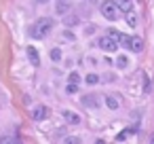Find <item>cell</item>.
I'll return each mask as SVG.
<instances>
[{"label":"cell","mask_w":154,"mask_h":144,"mask_svg":"<svg viewBox=\"0 0 154 144\" xmlns=\"http://www.w3.org/2000/svg\"><path fill=\"white\" fill-rule=\"evenodd\" d=\"M0 142H2V144H13V142H19V138H15V136H5V138H0Z\"/></svg>","instance_id":"cell-15"},{"label":"cell","mask_w":154,"mask_h":144,"mask_svg":"<svg viewBox=\"0 0 154 144\" xmlns=\"http://www.w3.org/2000/svg\"><path fill=\"white\" fill-rule=\"evenodd\" d=\"M66 91H68V93H78V83H70Z\"/></svg>","instance_id":"cell-19"},{"label":"cell","mask_w":154,"mask_h":144,"mask_svg":"<svg viewBox=\"0 0 154 144\" xmlns=\"http://www.w3.org/2000/svg\"><path fill=\"white\" fill-rule=\"evenodd\" d=\"M63 121L70 125H80V114H76L72 110H63Z\"/></svg>","instance_id":"cell-6"},{"label":"cell","mask_w":154,"mask_h":144,"mask_svg":"<svg viewBox=\"0 0 154 144\" xmlns=\"http://www.w3.org/2000/svg\"><path fill=\"white\" fill-rule=\"evenodd\" d=\"M133 133H135V127H127V129H122V131L116 136V140H118V142H122V140H127V138H129V136H133Z\"/></svg>","instance_id":"cell-11"},{"label":"cell","mask_w":154,"mask_h":144,"mask_svg":"<svg viewBox=\"0 0 154 144\" xmlns=\"http://www.w3.org/2000/svg\"><path fill=\"white\" fill-rule=\"evenodd\" d=\"M129 49H131L133 53H141V51H143V40H141L139 36H131V43H129Z\"/></svg>","instance_id":"cell-5"},{"label":"cell","mask_w":154,"mask_h":144,"mask_svg":"<svg viewBox=\"0 0 154 144\" xmlns=\"http://www.w3.org/2000/svg\"><path fill=\"white\" fill-rule=\"evenodd\" d=\"M68 81H70V83H80V74H78V72H70Z\"/></svg>","instance_id":"cell-18"},{"label":"cell","mask_w":154,"mask_h":144,"mask_svg":"<svg viewBox=\"0 0 154 144\" xmlns=\"http://www.w3.org/2000/svg\"><path fill=\"white\" fill-rule=\"evenodd\" d=\"M106 106H108L110 110H118V106H120V102L116 100V95H108V98H106Z\"/></svg>","instance_id":"cell-10"},{"label":"cell","mask_w":154,"mask_h":144,"mask_svg":"<svg viewBox=\"0 0 154 144\" xmlns=\"http://www.w3.org/2000/svg\"><path fill=\"white\" fill-rule=\"evenodd\" d=\"M28 59L32 66H40V55H38L36 47H28Z\"/></svg>","instance_id":"cell-7"},{"label":"cell","mask_w":154,"mask_h":144,"mask_svg":"<svg viewBox=\"0 0 154 144\" xmlns=\"http://www.w3.org/2000/svg\"><path fill=\"white\" fill-rule=\"evenodd\" d=\"M36 2H40V5H47V2H49V0H36Z\"/></svg>","instance_id":"cell-23"},{"label":"cell","mask_w":154,"mask_h":144,"mask_svg":"<svg viewBox=\"0 0 154 144\" xmlns=\"http://www.w3.org/2000/svg\"><path fill=\"white\" fill-rule=\"evenodd\" d=\"M85 81H87L89 85H97V83H99V76H97V74H87Z\"/></svg>","instance_id":"cell-16"},{"label":"cell","mask_w":154,"mask_h":144,"mask_svg":"<svg viewBox=\"0 0 154 144\" xmlns=\"http://www.w3.org/2000/svg\"><path fill=\"white\" fill-rule=\"evenodd\" d=\"M120 13H122V9L114 2V0H106V2H101V15H103L108 21L120 19Z\"/></svg>","instance_id":"cell-2"},{"label":"cell","mask_w":154,"mask_h":144,"mask_svg":"<svg viewBox=\"0 0 154 144\" xmlns=\"http://www.w3.org/2000/svg\"><path fill=\"white\" fill-rule=\"evenodd\" d=\"M53 26H55L53 17H40V19L32 26L30 36H32V38H36V40H40V38H45V36H49V34H51Z\"/></svg>","instance_id":"cell-1"},{"label":"cell","mask_w":154,"mask_h":144,"mask_svg":"<svg viewBox=\"0 0 154 144\" xmlns=\"http://www.w3.org/2000/svg\"><path fill=\"white\" fill-rule=\"evenodd\" d=\"M82 104L85 106H91V108H97L99 106V100H97V95H85L82 98Z\"/></svg>","instance_id":"cell-9"},{"label":"cell","mask_w":154,"mask_h":144,"mask_svg":"<svg viewBox=\"0 0 154 144\" xmlns=\"http://www.w3.org/2000/svg\"><path fill=\"white\" fill-rule=\"evenodd\" d=\"M97 47H99V49H103V51H108V53H112V51H116V49H118V40H116V38H112L110 34H106V36H101V38L97 40Z\"/></svg>","instance_id":"cell-3"},{"label":"cell","mask_w":154,"mask_h":144,"mask_svg":"<svg viewBox=\"0 0 154 144\" xmlns=\"http://www.w3.org/2000/svg\"><path fill=\"white\" fill-rule=\"evenodd\" d=\"M76 21H78V17H76V15H68V17H66V24H68V26H74Z\"/></svg>","instance_id":"cell-20"},{"label":"cell","mask_w":154,"mask_h":144,"mask_svg":"<svg viewBox=\"0 0 154 144\" xmlns=\"http://www.w3.org/2000/svg\"><path fill=\"white\" fill-rule=\"evenodd\" d=\"M116 5L122 9V13H129V11H133V2H131V0H116Z\"/></svg>","instance_id":"cell-12"},{"label":"cell","mask_w":154,"mask_h":144,"mask_svg":"<svg viewBox=\"0 0 154 144\" xmlns=\"http://www.w3.org/2000/svg\"><path fill=\"white\" fill-rule=\"evenodd\" d=\"M51 59H53V62H59V59H61V49H53V51H51Z\"/></svg>","instance_id":"cell-17"},{"label":"cell","mask_w":154,"mask_h":144,"mask_svg":"<svg viewBox=\"0 0 154 144\" xmlns=\"http://www.w3.org/2000/svg\"><path fill=\"white\" fill-rule=\"evenodd\" d=\"M125 19H127V24H129L131 28H135V26H137V15H135L133 11H129V13L125 15Z\"/></svg>","instance_id":"cell-13"},{"label":"cell","mask_w":154,"mask_h":144,"mask_svg":"<svg viewBox=\"0 0 154 144\" xmlns=\"http://www.w3.org/2000/svg\"><path fill=\"white\" fill-rule=\"evenodd\" d=\"M108 34H110L112 38H116L118 43H120V38H122V34H120V32H116V30H108Z\"/></svg>","instance_id":"cell-21"},{"label":"cell","mask_w":154,"mask_h":144,"mask_svg":"<svg viewBox=\"0 0 154 144\" xmlns=\"http://www.w3.org/2000/svg\"><path fill=\"white\" fill-rule=\"evenodd\" d=\"M49 117V108L47 106H36L34 110H32V119L34 121H45Z\"/></svg>","instance_id":"cell-4"},{"label":"cell","mask_w":154,"mask_h":144,"mask_svg":"<svg viewBox=\"0 0 154 144\" xmlns=\"http://www.w3.org/2000/svg\"><path fill=\"white\" fill-rule=\"evenodd\" d=\"M63 142H68V144H80V138H63Z\"/></svg>","instance_id":"cell-22"},{"label":"cell","mask_w":154,"mask_h":144,"mask_svg":"<svg viewBox=\"0 0 154 144\" xmlns=\"http://www.w3.org/2000/svg\"><path fill=\"white\" fill-rule=\"evenodd\" d=\"M57 13L68 15L70 13V0H57Z\"/></svg>","instance_id":"cell-8"},{"label":"cell","mask_w":154,"mask_h":144,"mask_svg":"<svg viewBox=\"0 0 154 144\" xmlns=\"http://www.w3.org/2000/svg\"><path fill=\"white\" fill-rule=\"evenodd\" d=\"M116 66H118V68H120V70H125V68H127V66H129V59H127V57H125V55H120V57H118V59H116Z\"/></svg>","instance_id":"cell-14"}]
</instances>
